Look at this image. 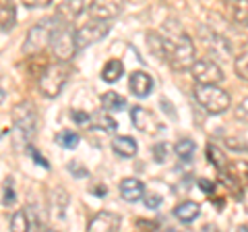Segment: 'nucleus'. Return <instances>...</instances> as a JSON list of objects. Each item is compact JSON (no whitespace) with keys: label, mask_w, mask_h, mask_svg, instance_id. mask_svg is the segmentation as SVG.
Here are the masks:
<instances>
[{"label":"nucleus","mask_w":248,"mask_h":232,"mask_svg":"<svg viewBox=\"0 0 248 232\" xmlns=\"http://www.w3.org/2000/svg\"><path fill=\"white\" fill-rule=\"evenodd\" d=\"M83 6H85V0H64V2L58 6L54 17L62 23H75V19L83 13Z\"/></svg>","instance_id":"12"},{"label":"nucleus","mask_w":248,"mask_h":232,"mask_svg":"<svg viewBox=\"0 0 248 232\" xmlns=\"http://www.w3.org/2000/svg\"><path fill=\"white\" fill-rule=\"evenodd\" d=\"M56 25H58L56 17L44 19L42 23L33 25L29 29L25 44H23V52L25 54H37V52H42L44 48H48L50 40H52V32H54V27Z\"/></svg>","instance_id":"4"},{"label":"nucleus","mask_w":248,"mask_h":232,"mask_svg":"<svg viewBox=\"0 0 248 232\" xmlns=\"http://www.w3.org/2000/svg\"><path fill=\"white\" fill-rule=\"evenodd\" d=\"M68 77H71V65H68V60H60L56 65L46 66V71L40 77V91L50 99L56 98L64 89Z\"/></svg>","instance_id":"3"},{"label":"nucleus","mask_w":248,"mask_h":232,"mask_svg":"<svg viewBox=\"0 0 248 232\" xmlns=\"http://www.w3.org/2000/svg\"><path fill=\"white\" fill-rule=\"evenodd\" d=\"M118 189H120V197L128 201V203H135V201H139L145 195V184L137 179H124Z\"/></svg>","instance_id":"15"},{"label":"nucleus","mask_w":248,"mask_h":232,"mask_svg":"<svg viewBox=\"0 0 248 232\" xmlns=\"http://www.w3.org/2000/svg\"><path fill=\"white\" fill-rule=\"evenodd\" d=\"M95 129L97 131H106V133H114L116 131V120L112 118V116H108V114H97L95 116Z\"/></svg>","instance_id":"26"},{"label":"nucleus","mask_w":248,"mask_h":232,"mask_svg":"<svg viewBox=\"0 0 248 232\" xmlns=\"http://www.w3.org/2000/svg\"><path fill=\"white\" fill-rule=\"evenodd\" d=\"M238 116H242V118H248V96L240 102V106H238Z\"/></svg>","instance_id":"37"},{"label":"nucleus","mask_w":248,"mask_h":232,"mask_svg":"<svg viewBox=\"0 0 248 232\" xmlns=\"http://www.w3.org/2000/svg\"><path fill=\"white\" fill-rule=\"evenodd\" d=\"M221 182H226V187L236 193V199H242V193L248 191V162L226 164V168L221 170Z\"/></svg>","instance_id":"7"},{"label":"nucleus","mask_w":248,"mask_h":232,"mask_svg":"<svg viewBox=\"0 0 248 232\" xmlns=\"http://www.w3.org/2000/svg\"><path fill=\"white\" fill-rule=\"evenodd\" d=\"M17 21V11H15L13 0H0V32H9Z\"/></svg>","instance_id":"18"},{"label":"nucleus","mask_w":248,"mask_h":232,"mask_svg":"<svg viewBox=\"0 0 248 232\" xmlns=\"http://www.w3.org/2000/svg\"><path fill=\"white\" fill-rule=\"evenodd\" d=\"M108 32H110V23H108V21L91 19L89 23H85L79 32L75 33L77 50H83V48H87V46H91V44L104 40V37L108 35Z\"/></svg>","instance_id":"8"},{"label":"nucleus","mask_w":248,"mask_h":232,"mask_svg":"<svg viewBox=\"0 0 248 232\" xmlns=\"http://www.w3.org/2000/svg\"><path fill=\"white\" fill-rule=\"evenodd\" d=\"M73 120H75V122H79V125H85V122H89V120H91V114L83 112V110H75V112H73Z\"/></svg>","instance_id":"33"},{"label":"nucleus","mask_w":248,"mask_h":232,"mask_svg":"<svg viewBox=\"0 0 248 232\" xmlns=\"http://www.w3.org/2000/svg\"><path fill=\"white\" fill-rule=\"evenodd\" d=\"M199 187H201V191L209 193V195H213V193H215V182H213V181H207V179H199Z\"/></svg>","instance_id":"32"},{"label":"nucleus","mask_w":248,"mask_h":232,"mask_svg":"<svg viewBox=\"0 0 248 232\" xmlns=\"http://www.w3.org/2000/svg\"><path fill=\"white\" fill-rule=\"evenodd\" d=\"M25 6H29V9H40V6H48L52 0H21Z\"/></svg>","instance_id":"35"},{"label":"nucleus","mask_w":248,"mask_h":232,"mask_svg":"<svg viewBox=\"0 0 248 232\" xmlns=\"http://www.w3.org/2000/svg\"><path fill=\"white\" fill-rule=\"evenodd\" d=\"M143 201H145V205L149 207V210H157V207L161 205V197L159 195H147V197H143Z\"/></svg>","instance_id":"31"},{"label":"nucleus","mask_w":248,"mask_h":232,"mask_svg":"<svg viewBox=\"0 0 248 232\" xmlns=\"http://www.w3.org/2000/svg\"><path fill=\"white\" fill-rule=\"evenodd\" d=\"M27 151H29V156H31V158H33V160H35V164H40V166H42V168H46V170H48V168H50V164H48V160H46V158H44V156H42V153H40V151H37L35 148H31V145H29V148H27Z\"/></svg>","instance_id":"30"},{"label":"nucleus","mask_w":248,"mask_h":232,"mask_svg":"<svg viewBox=\"0 0 248 232\" xmlns=\"http://www.w3.org/2000/svg\"><path fill=\"white\" fill-rule=\"evenodd\" d=\"M112 149L122 158H135L137 156V141L133 137H116L112 141Z\"/></svg>","instance_id":"19"},{"label":"nucleus","mask_w":248,"mask_h":232,"mask_svg":"<svg viewBox=\"0 0 248 232\" xmlns=\"http://www.w3.org/2000/svg\"><path fill=\"white\" fill-rule=\"evenodd\" d=\"M128 85H130V91H133L137 98H147L153 89V79L143 71H135L130 75Z\"/></svg>","instance_id":"13"},{"label":"nucleus","mask_w":248,"mask_h":232,"mask_svg":"<svg viewBox=\"0 0 248 232\" xmlns=\"http://www.w3.org/2000/svg\"><path fill=\"white\" fill-rule=\"evenodd\" d=\"M102 106H104V110L118 112V110H122V108L126 106V99H124L122 96H118L116 91H108V94L102 96Z\"/></svg>","instance_id":"21"},{"label":"nucleus","mask_w":248,"mask_h":232,"mask_svg":"<svg viewBox=\"0 0 248 232\" xmlns=\"http://www.w3.org/2000/svg\"><path fill=\"white\" fill-rule=\"evenodd\" d=\"M122 9H124V0H93L89 4V15L91 19L110 21L118 17Z\"/></svg>","instance_id":"10"},{"label":"nucleus","mask_w":248,"mask_h":232,"mask_svg":"<svg viewBox=\"0 0 248 232\" xmlns=\"http://www.w3.org/2000/svg\"><path fill=\"white\" fill-rule=\"evenodd\" d=\"M11 230L15 232H21V230H31L29 228V215H27V210H21L13 215L11 220Z\"/></svg>","instance_id":"25"},{"label":"nucleus","mask_w":248,"mask_h":232,"mask_svg":"<svg viewBox=\"0 0 248 232\" xmlns=\"http://www.w3.org/2000/svg\"><path fill=\"white\" fill-rule=\"evenodd\" d=\"M120 215L112 212H99L95 218L89 222V230L102 232V230H118L120 228Z\"/></svg>","instance_id":"14"},{"label":"nucleus","mask_w":248,"mask_h":232,"mask_svg":"<svg viewBox=\"0 0 248 232\" xmlns=\"http://www.w3.org/2000/svg\"><path fill=\"white\" fill-rule=\"evenodd\" d=\"M68 170H71L73 174H77V176H87V170L81 168L77 162H71V164H68Z\"/></svg>","instance_id":"36"},{"label":"nucleus","mask_w":248,"mask_h":232,"mask_svg":"<svg viewBox=\"0 0 248 232\" xmlns=\"http://www.w3.org/2000/svg\"><path fill=\"white\" fill-rule=\"evenodd\" d=\"M199 214H201V205L195 203V201H184V203H180V205L174 207V215H176V218L180 220L182 224L195 222V220L199 218Z\"/></svg>","instance_id":"16"},{"label":"nucleus","mask_w":248,"mask_h":232,"mask_svg":"<svg viewBox=\"0 0 248 232\" xmlns=\"http://www.w3.org/2000/svg\"><path fill=\"white\" fill-rule=\"evenodd\" d=\"M168 143H157V145H153V158L157 160V164H164L166 158H168Z\"/></svg>","instance_id":"28"},{"label":"nucleus","mask_w":248,"mask_h":232,"mask_svg":"<svg viewBox=\"0 0 248 232\" xmlns=\"http://www.w3.org/2000/svg\"><path fill=\"white\" fill-rule=\"evenodd\" d=\"M174 151L180 160H190L192 153H195V141H192V139H180V141L174 145Z\"/></svg>","instance_id":"24"},{"label":"nucleus","mask_w":248,"mask_h":232,"mask_svg":"<svg viewBox=\"0 0 248 232\" xmlns=\"http://www.w3.org/2000/svg\"><path fill=\"white\" fill-rule=\"evenodd\" d=\"M236 75L240 77V79H244V81H248V50L246 52H242L240 56L236 58Z\"/></svg>","instance_id":"27"},{"label":"nucleus","mask_w":248,"mask_h":232,"mask_svg":"<svg viewBox=\"0 0 248 232\" xmlns=\"http://www.w3.org/2000/svg\"><path fill=\"white\" fill-rule=\"evenodd\" d=\"M11 116H13V125L19 131V135L25 139V141H29L37 131V110H35V106L31 102H21V104H17L13 108Z\"/></svg>","instance_id":"6"},{"label":"nucleus","mask_w":248,"mask_h":232,"mask_svg":"<svg viewBox=\"0 0 248 232\" xmlns=\"http://www.w3.org/2000/svg\"><path fill=\"white\" fill-rule=\"evenodd\" d=\"M50 46H52L54 54L58 56V60H71L75 50H77L73 23H62V21H58V25L54 27V32H52Z\"/></svg>","instance_id":"5"},{"label":"nucleus","mask_w":248,"mask_h":232,"mask_svg":"<svg viewBox=\"0 0 248 232\" xmlns=\"http://www.w3.org/2000/svg\"><path fill=\"white\" fill-rule=\"evenodd\" d=\"M56 141H58L64 149H75L77 145H79L81 137H79V133H75V131H62V133L56 135Z\"/></svg>","instance_id":"23"},{"label":"nucleus","mask_w":248,"mask_h":232,"mask_svg":"<svg viewBox=\"0 0 248 232\" xmlns=\"http://www.w3.org/2000/svg\"><path fill=\"white\" fill-rule=\"evenodd\" d=\"M130 120H133V125L139 131H143V133H157L161 129V122L155 118L149 110H145L141 106H135L133 110H130Z\"/></svg>","instance_id":"11"},{"label":"nucleus","mask_w":248,"mask_h":232,"mask_svg":"<svg viewBox=\"0 0 248 232\" xmlns=\"http://www.w3.org/2000/svg\"><path fill=\"white\" fill-rule=\"evenodd\" d=\"M190 73L195 77L197 83H209V85H217L223 81V71L219 65H215L213 60H195L190 66Z\"/></svg>","instance_id":"9"},{"label":"nucleus","mask_w":248,"mask_h":232,"mask_svg":"<svg viewBox=\"0 0 248 232\" xmlns=\"http://www.w3.org/2000/svg\"><path fill=\"white\" fill-rule=\"evenodd\" d=\"M137 226H143V228H157V224H153V222H145V220H137Z\"/></svg>","instance_id":"38"},{"label":"nucleus","mask_w":248,"mask_h":232,"mask_svg":"<svg viewBox=\"0 0 248 232\" xmlns=\"http://www.w3.org/2000/svg\"><path fill=\"white\" fill-rule=\"evenodd\" d=\"M192 94H195V99L199 102V106L207 110L209 114H221L226 112L232 99L230 96L226 94L223 89H219L217 85H209V83H197L195 89H192Z\"/></svg>","instance_id":"2"},{"label":"nucleus","mask_w":248,"mask_h":232,"mask_svg":"<svg viewBox=\"0 0 248 232\" xmlns=\"http://www.w3.org/2000/svg\"><path fill=\"white\" fill-rule=\"evenodd\" d=\"M205 156H207V160L211 162V164L217 168V170H223L226 168V164H228V160H226V153H223L217 145H211L209 143L207 148H205Z\"/></svg>","instance_id":"22"},{"label":"nucleus","mask_w":248,"mask_h":232,"mask_svg":"<svg viewBox=\"0 0 248 232\" xmlns=\"http://www.w3.org/2000/svg\"><path fill=\"white\" fill-rule=\"evenodd\" d=\"M226 9L236 23L248 27V0H228Z\"/></svg>","instance_id":"17"},{"label":"nucleus","mask_w":248,"mask_h":232,"mask_svg":"<svg viewBox=\"0 0 248 232\" xmlns=\"http://www.w3.org/2000/svg\"><path fill=\"white\" fill-rule=\"evenodd\" d=\"M122 73H124V65L120 60H108L102 71V79L106 83H116L122 77Z\"/></svg>","instance_id":"20"},{"label":"nucleus","mask_w":248,"mask_h":232,"mask_svg":"<svg viewBox=\"0 0 248 232\" xmlns=\"http://www.w3.org/2000/svg\"><path fill=\"white\" fill-rule=\"evenodd\" d=\"M149 46L155 56L166 60L174 71H186L195 63V46H192L190 37L182 32L172 35L149 33Z\"/></svg>","instance_id":"1"},{"label":"nucleus","mask_w":248,"mask_h":232,"mask_svg":"<svg viewBox=\"0 0 248 232\" xmlns=\"http://www.w3.org/2000/svg\"><path fill=\"white\" fill-rule=\"evenodd\" d=\"M15 201H17V197H15V189H13V181L11 179H6V182H4V199H2V203L9 207V205H13Z\"/></svg>","instance_id":"29"},{"label":"nucleus","mask_w":248,"mask_h":232,"mask_svg":"<svg viewBox=\"0 0 248 232\" xmlns=\"http://www.w3.org/2000/svg\"><path fill=\"white\" fill-rule=\"evenodd\" d=\"M230 145V149H234V151H248V145L244 141H236V139H228L226 141Z\"/></svg>","instance_id":"34"}]
</instances>
